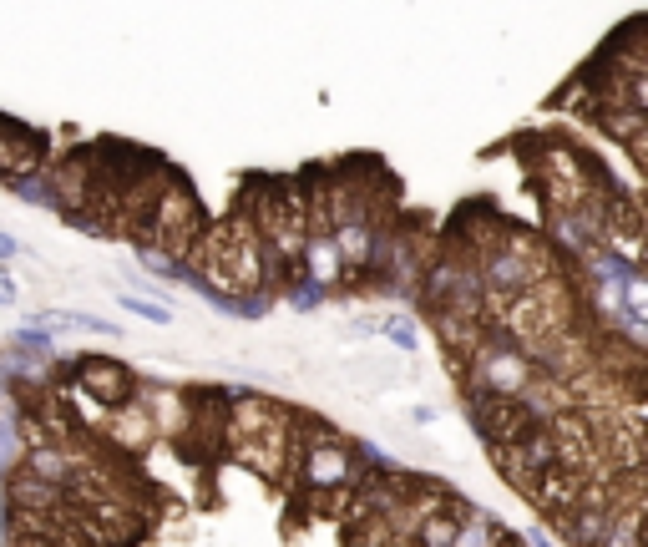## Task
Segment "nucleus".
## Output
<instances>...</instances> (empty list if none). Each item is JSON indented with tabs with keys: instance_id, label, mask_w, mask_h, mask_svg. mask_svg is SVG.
Segmentation results:
<instances>
[{
	"instance_id": "obj_4",
	"label": "nucleus",
	"mask_w": 648,
	"mask_h": 547,
	"mask_svg": "<svg viewBox=\"0 0 648 547\" xmlns=\"http://www.w3.org/2000/svg\"><path fill=\"white\" fill-rule=\"evenodd\" d=\"M51 158H56V152H51V142H46L36 127L0 117V183L31 178V173H41Z\"/></svg>"
},
{
	"instance_id": "obj_6",
	"label": "nucleus",
	"mask_w": 648,
	"mask_h": 547,
	"mask_svg": "<svg viewBox=\"0 0 648 547\" xmlns=\"http://www.w3.org/2000/svg\"><path fill=\"white\" fill-rule=\"evenodd\" d=\"M11 345H21V350H31V355H56V330H46V325L36 320V325H21V330L11 335Z\"/></svg>"
},
{
	"instance_id": "obj_7",
	"label": "nucleus",
	"mask_w": 648,
	"mask_h": 547,
	"mask_svg": "<svg viewBox=\"0 0 648 547\" xmlns=\"http://www.w3.org/2000/svg\"><path fill=\"white\" fill-rule=\"evenodd\" d=\"M122 309H132V315H142L147 325H168L173 320V304L168 299H147V294H122Z\"/></svg>"
},
{
	"instance_id": "obj_5",
	"label": "nucleus",
	"mask_w": 648,
	"mask_h": 547,
	"mask_svg": "<svg viewBox=\"0 0 648 547\" xmlns=\"http://www.w3.org/2000/svg\"><path fill=\"white\" fill-rule=\"evenodd\" d=\"M375 335H385V340H390L395 350H405V355H411V350H416V340H421L411 315H390V320H380V325H375Z\"/></svg>"
},
{
	"instance_id": "obj_8",
	"label": "nucleus",
	"mask_w": 648,
	"mask_h": 547,
	"mask_svg": "<svg viewBox=\"0 0 648 547\" xmlns=\"http://www.w3.org/2000/svg\"><path fill=\"white\" fill-rule=\"evenodd\" d=\"M21 254V244L11 239V233H0V259H16Z\"/></svg>"
},
{
	"instance_id": "obj_9",
	"label": "nucleus",
	"mask_w": 648,
	"mask_h": 547,
	"mask_svg": "<svg viewBox=\"0 0 648 547\" xmlns=\"http://www.w3.org/2000/svg\"><path fill=\"white\" fill-rule=\"evenodd\" d=\"M411 421H416V426H431V421H436V411H431V406H416V411H411Z\"/></svg>"
},
{
	"instance_id": "obj_10",
	"label": "nucleus",
	"mask_w": 648,
	"mask_h": 547,
	"mask_svg": "<svg viewBox=\"0 0 648 547\" xmlns=\"http://www.w3.org/2000/svg\"><path fill=\"white\" fill-rule=\"evenodd\" d=\"M0 304H6V299H0Z\"/></svg>"
},
{
	"instance_id": "obj_1",
	"label": "nucleus",
	"mask_w": 648,
	"mask_h": 547,
	"mask_svg": "<svg viewBox=\"0 0 648 547\" xmlns=\"http://www.w3.org/2000/svg\"><path fill=\"white\" fill-rule=\"evenodd\" d=\"M203 223H208V213H203L193 183H188L178 168H168V173H162V188H157V203H152L147 239H142V244H157L162 254H173L178 264H188Z\"/></svg>"
},
{
	"instance_id": "obj_3",
	"label": "nucleus",
	"mask_w": 648,
	"mask_h": 547,
	"mask_svg": "<svg viewBox=\"0 0 648 547\" xmlns=\"http://www.w3.org/2000/svg\"><path fill=\"white\" fill-rule=\"evenodd\" d=\"M466 416L486 446H507L532 426L527 406L517 396H497V390H466Z\"/></svg>"
},
{
	"instance_id": "obj_2",
	"label": "nucleus",
	"mask_w": 648,
	"mask_h": 547,
	"mask_svg": "<svg viewBox=\"0 0 648 547\" xmlns=\"http://www.w3.org/2000/svg\"><path fill=\"white\" fill-rule=\"evenodd\" d=\"M137 375L122 365V360H112V355H87L81 350V360H71V390H81L87 401H97V406H122L127 396H137Z\"/></svg>"
}]
</instances>
